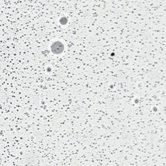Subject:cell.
I'll return each instance as SVG.
<instances>
[{
	"instance_id": "cell-1",
	"label": "cell",
	"mask_w": 166,
	"mask_h": 166,
	"mask_svg": "<svg viewBox=\"0 0 166 166\" xmlns=\"http://www.w3.org/2000/svg\"><path fill=\"white\" fill-rule=\"evenodd\" d=\"M51 50L54 53H60L64 50V46L62 43L60 42H55L51 46Z\"/></svg>"
}]
</instances>
